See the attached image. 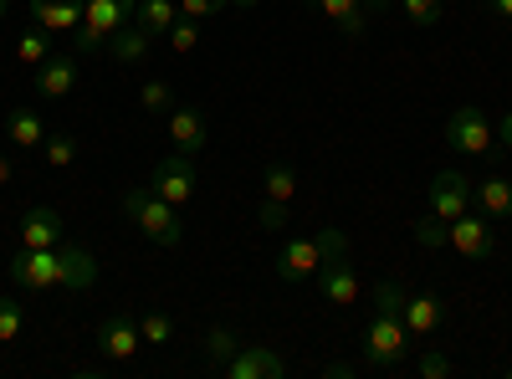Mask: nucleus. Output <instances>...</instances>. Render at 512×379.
<instances>
[{
	"label": "nucleus",
	"instance_id": "32",
	"mask_svg": "<svg viewBox=\"0 0 512 379\" xmlns=\"http://www.w3.org/2000/svg\"><path fill=\"white\" fill-rule=\"evenodd\" d=\"M139 103L149 108V113H169V108H175V88H169V82H144V88H139Z\"/></svg>",
	"mask_w": 512,
	"mask_h": 379
},
{
	"label": "nucleus",
	"instance_id": "9",
	"mask_svg": "<svg viewBox=\"0 0 512 379\" xmlns=\"http://www.w3.org/2000/svg\"><path fill=\"white\" fill-rule=\"evenodd\" d=\"M98 354L103 359H113V364H128L139 354V344H144V333H139V323L128 318V313H108L103 323H98Z\"/></svg>",
	"mask_w": 512,
	"mask_h": 379
},
{
	"label": "nucleus",
	"instance_id": "19",
	"mask_svg": "<svg viewBox=\"0 0 512 379\" xmlns=\"http://www.w3.org/2000/svg\"><path fill=\"white\" fill-rule=\"evenodd\" d=\"M405 328H410V339H431L441 328V298L436 292H405Z\"/></svg>",
	"mask_w": 512,
	"mask_h": 379
},
{
	"label": "nucleus",
	"instance_id": "13",
	"mask_svg": "<svg viewBox=\"0 0 512 379\" xmlns=\"http://www.w3.org/2000/svg\"><path fill=\"white\" fill-rule=\"evenodd\" d=\"M164 123H169V139H175V149L180 154H200L205 144H210V123H205V113H195V108H169L164 113Z\"/></svg>",
	"mask_w": 512,
	"mask_h": 379
},
{
	"label": "nucleus",
	"instance_id": "7",
	"mask_svg": "<svg viewBox=\"0 0 512 379\" xmlns=\"http://www.w3.org/2000/svg\"><path fill=\"white\" fill-rule=\"evenodd\" d=\"M446 246H456L461 257H472V262H492L497 257V231H492V221L487 216H456V221H446Z\"/></svg>",
	"mask_w": 512,
	"mask_h": 379
},
{
	"label": "nucleus",
	"instance_id": "16",
	"mask_svg": "<svg viewBox=\"0 0 512 379\" xmlns=\"http://www.w3.org/2000/svg\"><path fill=\"white\" fill-rule=\"evenodd\" d=\"M72 88H77V57L67 52V57H47L36 67V93L41 98H72Z\"/></svg>",
	"mask_w": 512,
	"mask_h": 379
},
{
	"label": "nucleus",
	"instance_id": "36",
	"mask_svg": "<svg viewBox=\"0 0 512 379\" xmlns=\"http://www.w3.org/2000/svg\"><path fill=\"white\" fill-rule=\"evenodd\" d=\"M318 251H323V262H333V257H349V236L338 231V226H323V231H318Z\"/></svg>",
	"mask_w": 512,
	"mask_h": 379
},
{
	"label": "nucleus",
	"instance_id": "44",
	"mask_svg": "<svg viewBox=\"0 0 512 379\" xmlns=\"http://www.w3.org/2000/svg\"><path fill=\"white\" fill-rule=\"evenodd\" d=\"M6 11H11V0H0V21H6Z\"/></svg>",
	"mask_w": 512,
	"mask_h": 379
},
{
	"label": "nucleus",
	"instance_id": "12",
	"mask_svg": "<svg viewBox=\"0 0 512 379\" xmlns=\"http://www.w3.org/2000/svg\"><path fill=\"white\" fill-rule=\"evenodd\" d=\"M318 267H323L318 236H292V241L277 251V277H282V282H313Z\"/></svg>",
	"mask_w": 512,
	"mask_h": 379
},
{
	"label": "nucleus",
	"instance_id": "14",
	"mask_svg": "<svg viewBox=\"0 0 512 379\" xmlns=\"http://www.w3.org/2000/svg\"><path fill=\"white\" fill-rule=\"evenodd\" d=\"M62 241V216L52 205H31L26 216H21V226H16V246H57Z\"/></svg>",
	"mask_w": 512,
	"mask_h": 379
},
{
	"label": "nucleus",
	"instance_id": "28",
	"mask_svg": "<svg viewBox=\"0 0 512 379\" xmlns=\"http://www.w3.org/2000/svg\"><path fill=\"white\" fill-rule=\"evenodd\" d=\"M139 333H144V344H169V339H175V318H169L164 308H149L139 318Z\"/></svg>",
	"mask_w": 512,
	"mask_h": 379
},
{
	"label": "nucleus",
	"instance_id": "8",
	"mask_svg": "<svg viewBox=\"0 0 512 379\" xmlns=\"http://www.w3.org/2000/svg\"><path fill=\"white\" fill-rule=\"evenodd\" d=\"M425 205H431L441 221L466 216V210H472V180H466L461 170H441L431 185H425Z\"/></svg>",
	"mask_w": 512,
	"mask_h": 379
},
{
	"label": "nucleus",
	"instance_id": "4",
	"mask_svg": "<svg viewBox=\"0 0 512 379\" xmlns=\"http://www.w3.org/2000/svg\"><path fill=\"white\" fill-rule=\"evenodd\" d=\"M446 144L456 154H472V159H487L497 149V129L487 123V113L477 103H461L451 118H446Z\"/></svg>",
	"mask_w": 512,
	"mask_h": 379
},
{
	"label": "nucleus",
	"instance_id": "3",
	"mask_svg": "<svg viewBox=\"0 0 512 379\" xmlns=\"http://www.w3.org/2000/svg\"><path fill=\"white\" fill-rule=\"evenodd\" d=\"M134 11H139V0H82V21L72 31V57H93L98 47H108V36L134 21Z\"/></svg>",
	"mask_w": 512,
	"mask_h": 379
},
{
	"label": "nucleus",
	"instance_id": "30",
	"mask_svg": "<svg viewBox=\"0 0 512 379\" xmlns=\"http://www.w3.org/2000/svg\"><path fill=\"white\" fill-rule=\"evenodd\" d=\"M26 328V308L16 298H0V344H16Z\"/></svg>",
	"mask_w": 512,
	"mask_h": 379
},
{
	"label": "nucleus",
	"instance_id": "22",
	"mask_svg": "<svg viewBox=\"0 0 512 379\" xmlns=\"http://www.w3.org/2000/svg\"><path fill=\"white\" fill-rule=\"evenodd\" d=\"M308 6L323 11L344 36H359V31L369 26V6H364V0H308Z\"/></svg>",
	"mask_w": 512,
	"mask_h": 379
},
{
	"label": "nucleus",
	"instance_id": "1",
	"mask_svg": "<svg viewBox=\"0 0 512 379\" xmlns=\"http://www.w3.org/2000/svg\"><path fill=\"white\" fill-rule=\"evenodd\" d=\"M405 359H410L405 292H400V282H374V313L364 328V364L369 369H400Z\"/></svg>",
	"mask_w": 512,
	"mask_h": 379
},
{
	"label": "nucleus",
	"instance_id": "37",
	"mask_svg": "<svg viewBox=\"0 0 512 379\" xmlns=\"http://www.w3.org/2000/svg\"><path fill=\"white\" fill-rule=\"evenodd\" d=\"M180 6V16H190V21H210V16H221L231 0H175Z\"/></svg>",
	"mask_w": 512,
	"mask_h": 379
},
{
	"label": "nucleus",
	"instance_id": "20",
	"mask_svg": "<svg viewBox=\"0 0 512 379\" xmlns=\"http://www.w3.org/2000/svg\"><path fill=\"white\" fill-rule=\"evenodd\" d=\"M98 282V257L82 246H62V287L67 292H88Z\"/></svg>",
	"mask_w": 512,
	"mask_h": 379
},
{
	"label": "nucleus",
	"instance_id": "29",
	"mask_svg": "<svg viewBox=\"0 0 512 379\" xmlns=\"http://www.w3.org/2000/svg\"><path fill=\"white\" fill-rule=\"evenodd\" d=\"M195 47H200V21L180 16L175 26H169V52H175V57H190Z\"/></svg>",
	"mask_w": 512,
	"mask_h": 379
},
{
	"label": "nucleus",
	"instance_id": "2",
	"mask_svg": "<svg viewBox=\"0 0 512 379\" xmlns=\"http://www.w3.org/2000/svg\"><path fill=\"white\" fill-rule=\"evenodd\" d=\"M123 216L134 221L154 246H169L175 251L180 241H185V226H180V205H169L164 195H154L149 185H134L123 195Z\"/></svg>",
	"mask_w": 512,
	"mask_h": 379
},
{
	"label": "nucleus",
	"instance_id": "31",
	"mask_svg": "<svg viewBox=\"0 0 512 379\" xmlns=\"http://www.w3.org/2000/svg\"><path fill=\"white\" fill-rule=\"evenodd\" d=\"M400 6L415 26H441L446 21V0H400Z\"/></svg>",
	"mask_w": 512,
	"mask_h": 379
},
{
	"label": "nucleus",
	"instance_id": "42",
	"mask_svg": "<svg viewBox=\"0 0 512 379\" xmlns=\"http://www.w3.org/2000/svg\"><path fill=\"white\" fill-rule=\"evenodd\" d=\"M11 180V164H6V154H0V185H6Z\"/></svg>",
	"mask_w": 512,
	"mask_h": 379
},
{
	"label": "nucleus",
	"instance_id": "25",
	"mask_svg": "<svg viewBox=\"0 0 512 379\" xmlns=\"http://www.w3.org/2000/svg\"><path fill=\"white\" fill-rule=\"evenodd\" d=\"M77 154H82V144L72 134H47V139H41V159H47L52 170H72Z\"/></svg>",
	"mask_w": 512,
	"mask_h": 379
},
{
	"label": "nucleus",
	"instance_id": "34",
	"mask_svg": "<svg viewBox=\"0 0 512 379\" xmlns=\"http://www.w3.org/2000/svg\"><path fill=\"white\" fill-rule=\"evenodd\" d=\"M256 221H262V231H287V221H292V205H287V200H262V210H256Z\"/></svg>",
	"mask_w": 512,
	"mask_h": 379
},
{
	"label": "nucleus",
	"instance_id": "15",
	"mask_svg": "<svg viewBox=\"0 0 512 379\" xmlns=\"http://www.w3.org/2000/svg\"><path fill=\"white\" fill-rule=\"evenodd\" d=\"M149 52H154V31H144L139 21H128V26H118V31L108 36V57H113L118 67L149 62Z\"/></svg>",
	"mask_w": 512,
	"mask_h": 379
},
{
	"label": "nucleus",
	"instance_id": "43",
	"mask_svg": "<svg viewBox=\"0 0 512 379\" xmlns=\"http://www.w3.org/2000/svg\"><path fill=\"white\" fill-rule=\"evenodd\" d=\"M231 6H241V11H251V6H256V0H231Z\"/></svg>",
	"mask_w": 512,
	"mask_h": 379
},
{
	"label": "nucleus",
	"instance_id": "24",
	"mask_svg": "<svg viewBox=\"0 0 512 379\" xmlns=\"http://www.w3.org/2000/svg\"><path fill=\"white\" fill-rule=\"evenodd\" d=\"M52 57V36L47 31H41V26H31V31H21V41H16V62L21 67H41V62H47Z\"/></svg>",
	"mask_w": 512,
	"mask_h": 379
},
{
	"label": "nucleus",
	"instance_id": "10",
	"mask_svg": "<svg viewBox=\"0 0 512 379\" xmlns=\"http://www.w3.org/2000/svg\"><path fill=\"white\" fill-rule=\"evenodd\" d=\"M313 282H318V298H323V303H333V308H354V303H359V272H354V262H349V257L323 262Z\"/></svg>",
	"mask_w": 512,
	"mask_h": 379
},
{
	"label": "nucleus",
	"instance_id": "18",
	"mask_svg": "<svg viewBox=\"0 0 512 379\" xmlns=\"http://www.w3.org/2000/svg\"><path fill=\"white\" fill-rule=\"evenodd\" d=\"M472 205L482 210L487 221H512V180H502V175L477 180L472 185Z\"/></svg>",
	"mask_w": 512,
	"mask_h": 379
},
{
	"label": "nucleus",
	"instance_id": "33",
	"mask_svg": "<svg viewBox=\"0 0 512 379\" xmlns=\"http://www.w3.org/2000/svg\"><path fill=\"white\" fill-rule=\"evenodd\" d=\"M415 241H420L425 251H441V246H446V221L436 216V210H431V216H420V221H415Z\"/></svg>",
	"mask_w": 512,
	"mask_h": 379
},
{
	"label": "nucleus",
	"instance_id": "6",
	"mask_svg": "<svg viewBox=\"0 0 512 379\" xmlns=\"http://www.w3.org/2000/svg\"><path fill=\"white\" fill-rule=\"evenodd\" d=\"M149 190L185 210V205L195 200V164H190V154H180V149L164 154V159L154 164V175H149Z\"/></svg>",
	"mask_w": 512,
	"mask_h": 379
},
{
	"label": "nucleus",
	"instance_id": "5",
	"mask_svg": "<svg viewBox=\"0 0 512 379\" xmlns=\"http://www.w3.org/2000/svg\"><path fill=\"white\" fill-rule=\"evenodd\" d=\"M11 282L26 292H52L62 287V246H16L11 257Z\"/></svg>",
	"mask_w": 512,
	"mask_h": 379
},
{
	"label": "nucleus",
	"instance_id": "26",
	"mask_svg": "<svg viewBox=\"0 0 512 379\" xmlns=\"http://www.w3.org/2000/svg\"><path fill=\"white\" fill-rule=\"evenodd\" d=\"M262 200H297V170H287V164H272V170L262 175Z\"/></svg>",
	"mask_w": 512,
	"mask_h": 379
},
{
	"label": "nucleus",
	"instance_id": "40",
	"mask_svg": "<svg viewBox=\"0 0 512 379\" xmlns=\"http://www.w3.org/2000/svg\"><path fill=\"white\" fill-rule=\"evenodd\" d=\"M487 6H492V11H497V16L512 26V0H487Z\"/></svg>",
	"mask_w": 512,
	"mask_h": 379
},
{
	"label": "nucleus",
	"instance_id": "35",
	"mask_svg": "<svg viewBox=\"0 0 512 379\" xmlns=\"http://www.w3.org/2000/svg\"><path fill=\"white\" fill-rule=\"evenodd\" d=\"M415 369H420V379H446L456 364H451V354H441V349H425Z\"/></svg>",
	"mask_w": 512,
	"mask_h": 379
},
{
	"label": "nucleus",
	"instance_id": "21",
	"mask_svg": "<svg viewBox=\"0 0 512 379\" xmlns=\"http://www.w3.org/2000/svg\"><path fill=\"white\" fill-rule=\"evenodd\" d=\"M6 134H11V144L16 149H41V139H47V118H41L36 108H11L6 113Z\"/></svg>",
	"mask_w": 512,
	"mask_h": 379
},
{
	"label": "nucleus",
	"instance_id": "41",
	"mask_svg": "<svg viewBox=\"0 0 512 379\" xmlns=\"http://www.w3.org/2000/svg\"><path fill=\"white\" fill-rule=\"evenodd\" d=\"M369 6V16H384V6H390V0H364Z\"/></svg>",
	"mask_w": 512,
	"mask_h": 379
},
{
	"label": "nucleus",
	"instance_id": "17",
	"mask_svg": "<svg viewBox=\"0 0 512 379\" xmlns=\"http://www.w3.org/2000/svg\"><path fill=\"white\" fill-rule=\"evenodd\" d=\"M31 16L47 36H72L82 21V0H31Z\"/></svg>",
	"mask_w": 512,
	"mask_h": 379
},
{
	"label": "nucleus",
	"instance_id": "27",
	"mask_svg": "<svg viewBox=\"0 0 512 379\" xmlns=\"http://www.w3.org/2000/svg\"><path fill=\"white\" fill-rule=\"evenodd\" d=\"M236 349H241V339H236L231 328H210V333H205V359L216 364V369H226V364L236 359Z\"/></svg>",
	"mask_w": 512,
	"mask_h": 379
},
{
	"label": "nucleus",
	"instance_id": "45",
	"mask_svg": "<svg viewBox=\"0 0 512 379\" xmlns=\"http://www.w3.org/2000/svg\"><path fill=\"white\" fill-rule=\"evenodd\" d=\"M507 379H512V369H507Z\"/></svg>",
	"mask_w": 512,
	"mask_h": 379
},
{
	"label": "nucleus",
	"instance_id": "11",
	"mask_svg": "<svg viewBox=\"0 0 512 379\" xmlns=\"http://www.w3.org/2000/svg\"><path fill=\"white\" fill-rule=\"evenodd\" d=\"M226 379H287V359L267 344H241L236 359L221 369Z\"/></svg>",
	"mask_w": 512,
	"mask_h": 379
},
{
	"label": "nucleus",
	"instance_id": "38",
	"mask_svg": "<svg viewBox=\"0 0 512 379\" xmlns=\"http://www.w3.org/2000/svg\"><path fill=\"white\" fill-rule=\"evenodd\" d=\"M323 374H328V379H354L359 369H354V364H344V359H333V364H323Z\"/></svg>",
	"mask_w": 512,
	"mask_h": 379
},
{
	"label": "nucleus",
	"instance_id": "23",
	"mask_svg": "<svg viewBox=\"0 0 512 379\" xmlns=\"http://www.w3.org/2000/svg\"><path fill=\"white\" fill-rule=\"evenodd\" d=\"M134 21H139L144 31H154V36H169V26L180 21V6H175V0H139Z\"/></svg>",
	"mask_w": 512,
	"mask_h": 379
},
{
	"label": "nucleus",
	"instance_id": "39",
	"mask_svg": "<svg viewBox=\"0 0 512 379\" xmlns=\"http://www.w3.org/2000/svg\"><path fill=\"white\" fill-rule=\"evenodd\" d=\"M497 139H502V149H512V108L502 113V129H497Z\"/></svg>",
	"mask_w": 512,
	"mask_h": 379
}]
</instances>
